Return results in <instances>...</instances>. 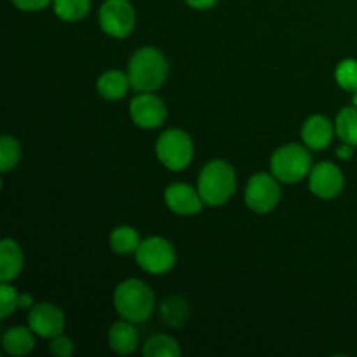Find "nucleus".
Returning <instances> with one entry per match:
<instances>
[{"instance_id": "f257e3e1", "label": "nucleus", "mask_w": 357, "mask_h": 357, "mask_svg": "<svg viewBox=\"0 0 357 357\" xmlns=\"http://www.w3.org/2000/svg\"><path fill=\"white\" fill-rule=\"evenodd\" d=\"M128 75L136 93H155L166 84L169 65L160 49L145 45L139 47L129 59Z\"/></svg>"}, {"instance_id": "f03ea898", "label": "nucleus", "mask_w": 357, "mask_h": 357, "mask_svg": "<svg viewBox=\"0 0 357 357\" xmlns=\"http://www.w3.org/2000/svg\"><path fill=\"white\" fill-rule=\"evenodd\" d=\"M114 307L121 319L145 323L155 310V293L142 279H126L115 288Z\"/></svg>"}, {"instance_id": "7ed1b4c3", "label": "nucleus", "mask_w": 357, "mask_h": 357, "mask_svg": "<svg viewBox=\"0 0 357 357\" xmlns=\"http://www.w3.org/2000/svg\"><path fill=\"white\" fill-rule=\"evenodd\" d=\"M237 188V173L227 160H211L199 173L197 190L209 208H220L234 197Z\"/></svg>"}, {"instance_id": "20e7f679", "label": "nucleus", "mask_w": 357, "mask_h": 357, "mask_svg": "<svg viewBox=\"0 0 357 357\" xmlns=\"http://www.w3.org/2000/svg\"><path fill=\"white\" fill-rule=\"evenodd\" d=\"M312 167V153L309 152L307 145L288 143L279 146L271 157V173L281 183L291 185L305 180Z\"/></svg>"}, {"instance_id": "39448f33", "label": "nucleus", "mask_w": 357, "mask_h": 357, "mask_svg": "<svg viewBox=\"0 0 357 357\" xmlns=\"http://www.w3.org/2000/svg\"><path fill=\"white\" fill-rule=\"evenodd\" d=\"M194 142L183 129L171 128L159 135L155 142V155L169 171H183L194 159Z\"/></svg>"}, {"instance_id": "423d86ee", "label": "nucleus", "mask_w": 357, "mask_h": 357, "mask_svg": "<svg viewBox=\"0 0 357 357\" xmlns=\"http://www.w3.org/2000/svg\"><path fill=\"white\" fill-rule=\"evenodd\" d=\"M135 258L142 271L152 275H162L167 274L176 264V250L171 244V241L153 236L142 241L139 248L136 250Z\"/></svg>"}, {"instance_id": "0eeeda50", "label": "nucleus", "mask_w": 357, "mask_h": 357, "mask_svg": "<svg viewBox=\"0 0 357 357\" xmlns=\"http://www.w3.org/2000/svg\"><path fill=\"white\" fill-rule=\"evenodd\" d=\"M281 181L272 173H257L248 180L244 202L257 215L272 213L281 202Z\"/></svg>"}, {"instance_id": "6e6552de", "label": "nucleus", "mask_w": 357, "mask_h": 357, "mask_svg": "<svg viewBox=\"0 0 357 357\" xmlns=\"http://www.w3.org/2000/svg\"><path fill=\"white\" fill-rule=\"evenodd\" d=\"M101 30L112 38H128L136 28V10L129 0H105L98 10Z\"/></svg>"}, {"instance_id": "1a4fd4ad", "label": "nucleus", "mask_w": 357, "mask_h": 357, "mask_svg": "<svg viewBox=\"0 0 357 357\" xmlns=\"http://www.w3.org/2000/svg\"><path fill=\"white\" fill-rule=\"evenodd\" d=\"M131 121L142 129H155L166 122L167 107L157 94L138 93L129 103Z\"/></svg>"}, {"instance_id": "9d476101", "label": "nucleus", "mask_w": 357, "mask_h": 357, "mask_svg": "<svg viewBox=\"0 0 357 357\" xmlns=\"http://www.w3.org/2000/svg\"><path fill=\"white\" fill-rule=\"evenodd\" d=\"M345 187L344 171L330 160L316 164L309 174V188L316 197L323 201L338 197Z\"/></svg>"}, {"instance_id": "9b49d317", "label": "nucleus", "mask_w": 357, "mask_h": 357, "mask_svg": "<svg viewBox=\"0 0 357 357\" xmlns=\"http://www.w3.org/2000/svg\"><path fill=\"white\" fill-rule=\"evenodd\" d=\"M28 326L33 330L37 337L54 338L65 333L66 316L58 305L51 302L35 303L28 312Z\"/></svg>"}, {"instance_id": "f8f14e48", "label": "nucleus", "mask_w": 357, "mask_h": 357, "mask_svg": "<svg viewBox=\"0 0 357 357\" xmlns=\"http://www.w3.org/2000/svg\"><path fill=\"white\" fill-rule=\"evenodd\" d=\"M164 202H166V206L174 215L180 216L199 215L206 206L197 188L188 183H183V181L171 183L164 190Z\"/></svg>"}, {"instance_id": "ddd939ff", "label": "nucleus", "mask_w": 357, "mask_h": 357, "mask_svg": "<svg viewBox=\"0 0 357 357\" xmlns=\"http://www.w3.org/2000/svg\"><path fill=\"white\" fill-rule=\"evenodd\" d=\"M300 135H302L303 145L309 146L310 150L319 152V150L328 149L331 145L337 131H335V122H331L326 115L316 114L310 115L303 122Z\"/></svg>"}, {"instance_id": "4468645a", "label": "nucleus", "mask_w": 357, "mask_h": 357, "mask_svg": "<svg viewBox=\"0 0 357 357\" xmlns=\"http://www.w3.org/2000/svg\"><path fill=\"white\" fill-rule=\"evenodd\" d=\"M108 347L121 356H129L138 349L139 333L136 324L131 321L121 319L114 323L108 330Z\"/></svg>"}, {"instance_id": "2eb2a0df", "label": "nucleus", "mask_w": 357, "mask_h": 357, "mask_svg": "<svg viewBox=\"0 0 357 357\" xmlns=\"http://www.w3.org/2000/svg\"><path fill=\"white\" fill-rule=\"evenodd\" d=\"M24 267V255L14 239H3L0 243V281L13 282L20 278Z\"/></svg>"}, {"instance_id": "dca6fc26", "label": "nucleus", "mask_w": 357, "mask_h": 357, "mask_svg": "<svg viewBox=\"0 0 357 357\" xmlns=\"http://www.w3.org/2000/svg\"><path fill=\"white\" fill-rule=\"evenodd\" d=\"M129 89H132L131 80L128 73L122 70H107L96 80L98 94L108 101L122 100L129 93Z\"/></svg>"}, {"instance_id": "f3484780", "label": "nucleus", "mask_w": 357, "mask_h": 357, "mask_svg": "<svg viewBox=\"0 0 357 357\" xmlns=\"http://www.w3.org/2000/svg\"><path fill=\"white\" fill-rule=\"evenodd\" d=\"M3 352L13 357L30 354L35 349V333L30 326H13L2 337Z\"/></svg>"}, {"instance_id": "a211bd4d", "label": "nucleus", "mask_w": 357, "mask_h": 357, "mask_svg": "<svg viewBox=\"0 0 357 357\" xmlns=\"http://www.w3.org/2000/svg\"><path fill=\"white\" fill-rule=\"evenodd\" d=\"M160 316L167 326L181 328L190 317V305L183 296L171 295L160 305Z\"/></svg>"}, {"instance_id": "6ab92c4d", "label": "nucleus", "mask_w": 357, "mask_h": 357, "mask_svg": "<svg viewBox=\"0 0 357 357\" xmlns=\"http://www.w3.org/2000/svg\"><path fill=\"white\" fill-rule=\"evenodd\" d=\"M108 243H110L112 251H115L117 255H131L136 253V250L142 244V239H139V232L135 227L121 225L112 230Z\"/></svg>"}, {"instance_id": "aec40b11", "label": "nucleus", "mask_w": 357, "mask_h": 357, "mask_svg": "<svg viewBox=\"0 0 357 357\" xmlns=\"http://www.w3.org/2000/svg\"><path fill=\"white\" fill-rule=\"evenodd\" d=\"M93 0H52V10L66 23L82 21L91 13Z\"/></svg>"}, {"instance_id": "412c9836", "label": "nucleus", "mask_w": 357, "mask_h": 357, "mask_svg": "<svg viewBox=\"0 0 357 357\" xmlns=\"http://www.w3.org/2000/svg\"><path fill=\"white\" fill-rule=\"evenodd\" d=\"M335 131L342 143L357 146V107H344L335 119Z\"/></svg>"}, {"instance_id": "4be33fe9", "label": "nucleus", "mask_w": 357, "mask_h": 357, "mask_svg": "<svg viewBox=\"0 0 357 357\" xmlns=\"http://www.w3.org/2000/svg\"><path fill=\"white\" fill-rule=\"evenodd\" d=\"M143 356L145 357H180L181 347L171 335H155L149 338L143 345Z\"/></svg>"}, {"instance_id": "5701e85b", "label": "nucleus", "mask_w": 357, "mask_h": 357, "mask_svg": "<svg viewBox=\"0 0 357 357\" xmlns=\"http://www.w3.org/2000/svg\"><path fill=\"white\" fill-rule=\"evenodd\" d=\"M21 160V145L14 136L3 135L0 139V171L14 169Z\"/></svg>"}, {"instance_id": "b1692460", "label": "nucleus", "mask_w": 357, "mask_h": 357, "mask_svg": "<svg viewBox=\"0 0 357 357\" xmlns=\"http://www.w3.org/2000/svg\"><path fill=\"white\" fill-rule=\"evenodd\" d=\"M335 80L338 86L347 93L357 91V59L347 58L342 59L335 68Z\"/></svg>"}, {"instance_id": "393cba45", "label": "nucleus", "mask_w": 357, "mask_h": 357, "mask_svg": "<svg viewBox=\"0 0 357 357\" xmlns=\"http://www.w3.org/2000/svg\"><path fill=\"white\" fill-rule=\"evenodd\" d=\"M20 295L14 286H10V282H2L0 284V317L7 319L10 314H14V310L20 309Z\"/></svg>"}, {"instance_id": "a878e982", "label": "nucleus", "mask_w": 357, "mask_h": 357, "mask_svg": "<svg viewBox=\"0 0 357 357\" xmlns=\"http://www.w3.org/2000/svg\"><path fill=\"white\" fill-rule=\"evenodd\" d=\"M49 351H51V354L56 357H70V356H73L75 345H73L72 338L66 337L65 333H61V335H58V337L51 338Z\"/></svg>"}, {"instance_id": "bb28decb", "label": "nucleus", "mask_w": 357, "mask_h": 357, "mask_svg": "<svg viewBox=\"0 0 357 357\" xmlns=\"http://www.w3.org/2000/svg\"><path fill=\"white\" fill-rule=\"evenodd\" d=\"M10 3L23 13H38L51 6L52 0H10Z\"/></svg>"}, {"instance_id": "cd10ccee", "label": "nucleus", "mask_w": 357, "mask_h": 357, "mask_svg": "<svg viewBox=\"0 0 357 357\" xmlns=\"http://www.w3.org/2000/svg\"><path fill=\"white\" fill-rule=\"evenodd\" d=\"M218 0H185L188 7L192 9H197V10H206V9H211V7L216 6Z\"/></svg>"}, {"instance_id": "c85d7f7f", "label": "nucleus", "mask_w": 357, "mask_h": 357, "mask_svg": "<svg viewBox=\"0 0 357 357\" xmlns=\"http://www.w3.org/2000/svg\"><path fill=\"white\" fill-rule=\"evenodd\" d=\"M337 157L342 160H349L354 157V146L349 145V143H342L340 146H337Z\"/></svg>"}, {"instance_id": "c756f323", "label": "nucleus", "mask_w": 357, "mask_h": 357, "mask_svg": "<svg viewBox=\"0 0 357 357\" xmlns=\"http://www.w3.org/2000/svg\"><path fill=\"white\" fill-rule=\"evenodd\" d=\"M33 305H35L33 296H31L30 293H21V295H20V309L28 310V309H31Z\"/></svg>"}, {"instance_id": "7c9ffc66", "label": "nucleus", "mask_w": 357, "mask_h": 357, "mask_svg": "<svg viewBox=\"0 0 357 357\" xmlns=\"http://www.w3.org/2000/svg\"><path fill=\"white\" fill-rule=\"evenodd\" d=\"M352 105L357 107V91H356V93H352Z\"/></svg>"}]
</instances>
